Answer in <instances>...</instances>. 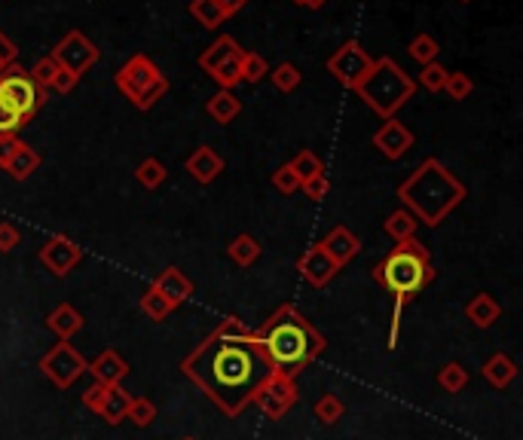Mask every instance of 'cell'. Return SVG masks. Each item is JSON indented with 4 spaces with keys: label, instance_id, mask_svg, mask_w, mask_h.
<instances>
[{
    "label": "cell",
    "instance_id": "c3c4849f",
    "mask_svg": "<svg viewBox=\"0 0 523 440\" xmlns=\"http://www.w3.org/2000/svg\"><path fill=\"white\" fill-rule=\"evenodd\" d=\"M104 392H108V389H104V385H99V382L89 385V389L83 392V403H86V407H89L92 413H99V410H101V401H104Z\"/></svg>",
    "mask_w": 523,
    "mask_h": 440
},
{
    "label": "cell",
    "instance_id": "8d00e7d4",
    "mask_svg": "<svg viewBox=\"0 0 523 440\" xmlns=\"http://www.w3.org/2000/svg\"><path fill=\"white\" fill-rule=\"evenodd\" d=\"M58 70H62V65H58L56 58H52V56H43V58L37 61V65H34V70H31L28 77L34 80V86H37V89L47 92L49 86H52V80H56Z\"/></svg>",
    "mask_w": 523,
    "mask_h": 440
},
{
    "label": "cell",
    "instance_id": "603a6c76",
    "mask_svg": "<svg viewBox=\"0 0 523 440\" xmlns=\"http://www.w3.org/2000/svg\"><path fill=\"white\" fill-rule=\"evenodd\" d=\"M242 52H246V49H239V43L233 40V37H217L212 47H208L203 56H199V68H203L205 74H212L214 68H221L224 61L242 56Z\"/></svg>",
    "mask_w": 523,
    "mask_h": 440
},
{
    "label": "cell",
    "instance_id": "ab89813d",
    "mask_svg": "<svg viewBox=\"0 0 523 440\" xmlns=\"http://www.w3.org/2000/svg\"><path fill=\"white\" fill-rule=\"evenodd\" d=\"M475 83L468 74H462V70H456V74H447V83H444V92L450 95L453 101H465L468 95H472Z\"/></svg>",
    "mask_w": 523,
    "mask_h": 440
},
{
    "label": "cell",
    "instance_id": "83f0119b",
    "mask_svg": "<svg viewBox=\"0 0 523 440\" xmlns=\"http://www.w3.org/2000/svg\"><path fill=\"white\" fill-rule=\"evenodd\" d=\"M190 16H194L199 25H205V28H221L226 22L217 0H194V4H190Z\"/></svg>",
    "mask_w": 523,
    "mask_h": 440
},
{
    "label": "cell",
    "instance_id": "d4e9b609",
    "mask_svg": "<svg viewBox=\"0 0 523 440\" xmlns=\"http://www.w3.org/2000/svg\"><path fill=\"white\" fill-rule=\"evenodd\" d=\"M37 169H40V153L34 151V147H28V144H19V147H16V153H13V160L6 162L4 172H10L13 181H25V178H31V174L37 172Z\"/></svg>",
    "mask_w": 523,
    "mask_h": 440
},
{
    "label": "cell",
    "instance_id": "f5cc1de1",
    "mask_svg": "<svg viewBox=\"0 0 523 440\" xmlns=\"http://www.w3.org/2000/svg\"><path fill=\"white\" fill-rule=\"evenodd\" d=\"M294 4H300V6H303V0H294Z\"/></svg>",
    "mask_w": 523,
    "mask_h": 440
},
{
    "label": "cell",
    "instance_id": "30bf717a",
    "mask_svg": "<svg viewBox=\"0 0 523 440\" xmlns=\"http://www.w3.org/2000/svg\"><path fill=\"white\" fill-rule=\"evenodd\" d=\"M49 56L56 58L68 74H74L77 80H80L86 70L99 61V47H95L83 31H68L65 37L56 43V49H52Z\"/></svg>",
    "mask_w": 523,
    "mask_h": 440
},
{
    "label": "cell",
    "instance_id": "cb8c5ba5",
    "mask_svg": "<svg viewBox=\"0 0 523 440\" xmlns=\"http://www.w3.org/2000/svg\"><path fill=\"white\" fill-rule=\"evenodd\" d=\"M514 376H518V364H514L508 355H502V351L484 364V380L490 382L493 389H508L514 382Z\"/></svg>",
    "mask_w": 523,
    "mask_h": 440
},
{
    "label": "cell",
    "instance_id": "ffe728a7",
    "mask_svg": "<svg viewBox=\"0 0 523 440\" xmlns=\"http://www.w3.org/2000/svg\"><path fill=\"white\" fill-rule=\"evenodd\" d=\"M465 319L472 321L475 328L486 330L502 319V306L496 303L490 294H477L475 300H468V306H465Z\"/></svg>",
    "mask_w": 523,
    "mask_h": 440
},
{
    "label": "cell",
    "instance_id": "ac0fdd59",
    "mask_svg": "<svg viewBox=\"0 0 523 440\" xmlns=\"http://www.w3.org/2000/svg\"><path fill=\"white\" fill-rule=\"evenodd\" d=\"M187 172L196 183H212L217 174L224 172V160H221V153H217L214 147L203 144V147H196V151L190 153Z\"/></svg>",
    "mask_w": 523,
    "mask_h": 440
},
{
    "label": "cell",
    "instance_id": "5bb4252c",
    "mask_svg": "<svg viewBox=\"0 0 523 440\" xmlns=\"http://www.w3.org/2000/svg\"><path fill=\"white\" fill-rule=\"evenodd\" d=\"M298 269L312 288H325L328 281H334V276L340 272V267L330 260V254L321 248V245H312V248L303 254V257L298 260Z\"/></svg>",
    "mask_w": 523,
    "mask_h": 440
},
{
    "label": "cell",
    "instance_id": "e0dca14e",
    "mask_svg": "<svg viewBox=\"0 0 523 440\" xmlns=\"http://www.w3.org/2000/svg\"><path fill=\"white\" fill-rule=\"evenodd\" d=\"M153 288L160 290V294H162L165 300H169L172 306L187 303V300H190V294H194V281H190V278H187L184 272H181L178 267L162 269L160 276H156Z\"/></svg>",
    "mask_w": 523,
    "mask_h": 440
},
{
    "label": "cell",
    "instance_id": "db71d44e",
    "mask_svg": "<svg viewBox=\"0 0 523 440\" xmlns=\"http://www.w3.org/2000/svg\"><path fill=\"white\" fill-rule=\"evenodd\" d=\"M184 440H196V437H184Z\"/></svg>",
    "mask_w": 523,
    "mask_h": 440
},
{
    "label": "cell",
    "instance_id": "7a4b0ae2",
    "mask_svg": "<svg viewBox=\"0 0 523 440\" xmlns=\"http://www.w3.org/2000/svg\"><path fill=\"white\" fill-rule=\"evenodd\" d=\"M255 333L267 351L269 364H273V373H282L288 380L307 371L325 349V337L303 319L294 303L278 306L273 319H267L264 328Z\"/></svg>",
    "mask_w": 523,
    "mask_h": 440
},
{
    "label": "cell",
    "instance_id": "f907efd6",
    "mask_svg": "<svg viewBox=\"0 0 523 440\" xmlns=\"http://www.w3.org/2000/svg\"><path fill=\"white\" fill-rule=\"evenodd\" d=\"M246 4H248V0H217V6H221V10H224L226 19H230V16H236V13L246 10Z\"/></svg>",
    "mask_w": 523,
    "mask_h": 440
},
{
    "label": "cell",
    "instance_id": "4dcf8cb0",
    "mask_svg": "<svg viewBox=\"0 0 523 440\" xmlns=\"http://www.w3.org/2000/svg\"><path fill=\"white\" fill-rule=\"evenodd\" d=\"M465 382H468V373H465V367H462L459 361H450V364H444L438 371V385L444 392L459 394L462 389H465Z\"/></svg>",
    "mask_w": 523,
    "mask_h": 440
},
{
    "label": "cell",
    "instance_id": "6da1fadb",
    "mask_svg": "<svg viewBox=\"0 0 523 440\" xmlns=\"http://www.w3.org/2000/svg\"><path fill=\"white\" fill-rule=\"evenodd\" d=\"M181 373L194 385H199L205 398H212L221 413L233 419L255 401L257 385L273 373V364H269L264 346L257 342L255 330L239 340L208 333L181 361Z\"/></svg>",
    "mask_w": 523,
    "mask_h": 440
},
{
    "label": "cell",
    "instance_id": "d590c367",
    "mask_svg": "<svg viewBox=\"0 0 523 440\" xmlns=\"http://www.w3.org/2000/svg\"><path fill=\"white\" fill-rule=\"evenodd\" d=\"M343 413H346V407H343V401H340L337 394L328 392V394H321V398L316 401V416H319L321 425H337Z\"/></svg>",
    "mask_w": 523,
    "mask_h": 440
},
{
    "label": "cell",
    "instance_id": "2e32d148",
    "mask_svg": "<svg viewBox=\"0 0 523 440\" xmlns=\"http://www.w3.org/2000/svg\"><path fill=\"white\" fill-rule=\"evenodd\" d=\"M321 248H325L330 254V260L343 269L346 263H352L355 254L361 251V239L352 230H346V226H334V230L328 233V239L321 242Z\"/></svg>",
    "mask_w": 523,
    "mask_h": 440
},
{
    "label": "cell",
    "instance_id": "60d3db41",
    "mask_svg": "<svg viewBox=\"0 0 523 440\" xmlns=\"http://www.w3.org/2000/svg\"><path fill=\"white\" fill-rule=\"evenodd\" d=\"M447 68H441L438 61H432V65H423V74H420V86L429 92H444V83H447Z\"/></svg>",
    "mask_w": 523,
    "mask_h": 440
},
{
    "label": "cell",
    "instance_id": "9a60e30c",
    "mask_svg": "<svg viewBox=\"0 0 523 440\" xmlns=\"http://www.w3.org/2000/svg\"><path fill=\"white\" fill-rule=\"evenodd\" d=\"M92 376H95V382L104 385V389H110V385H120L126 380V373H129V364L123 361V355H120L117 349H104L99 358L92 361L89 367H86Z\"/></svg>",
    "mask_w": 523,
    "mask_h": 440
},
{
    "label": "cell",
    "instance_id": "52a82bcc",
    "mask_svg": "<svg viewBox=\"0 0 523 440\" xmlns=\"http://www.w3.org/2000/svg\"><path fill=\"white\" fill-rule=\"evenodd\" d=\"M0 95H4V99L10 101L16 110H19V117L25 122H28L34 113L43 108V101H47V92L37 89L31 77L25 74L22 68H16V65L0 70Z\"/></svg>",
    "mask_w": 523,
    "mask_h": 440
},
{
    "label": "cell",
    "instance_id": "44dd1931",
    "mask_svg": "<svg viewBox=\"0 0 523 440\" xmlns=\"http://www.w3.org/2000/svg\"><path fill=\"white\" fill-rule=\"evenodd\" d=\"M205 110H208V117L217 122V126H230V122L242 113V101L230 89H217L212 99H208Z\"/></svg>",
    "mask_w": 523,
    "mask_h": 440
},
{
    "label": "cell",
    "instance_id": "bcb514c9",
    "mask_svg": "<svg viewBox=\"0 0 523 440\" xmlns=\"http://www.w3.org/2000/svg\"><path fill=\"white\" fill-rule=\"evenodd\" d=\"M19 242H22V233L16 230L10 220H4V224H0V251L10 254L13 248H19Z\"/></svg>",
    "mask_w": 523,
    "mask_h": 440
},
{
    "label": "cell",
    "instance_id": "11a10c76",
    "mask_svg": "<svg viewBox=\"0 0 523 440\" xmlns=\"http://www.w3.org/2000/svg\"><path fill=\"white\" fill-rule=\"evenodd\" d=\"M462 4H468V0H462Z\"/></svg>",
    "mask_w": 523,
    "mask_h": 440
},
{
    "label": "cell",
    "instance_id": "7402d4cb",
    "mask_svg": "<svg viewBox=\"0 0 523 440\" xmlns=\"http://www.w3.org/2000/svg\"><path fill=\"white\" fill-rule=\"evenodd\" d=\"M129 403H132V394L126 389H120V385H110V389L104 392L99 416L108 422V425H120V422L129 416Z\"/></svg>",
    "mask_w": 523,
    "mask_h": 440
},
{
    "label": "cell",
    "instance_id": "277c9868",
    "mask_svg": "<svg viewBox=\"0 0 523 440\" xmlns=\"http://www.w3.org/2000/svg\"><path fill=\"white\" fill-rule=\"evenodd\" d=\"M429 248L413 239L398 242L395 248L389 251V257L373 267V281H380L389 294H395L398 300H411L425 285L434 281V269L429 263Z\"/></svg>",
    "mask_w": 523,
    "mask_h": 440
},
{
    "label": "cell",
    "instance_id": "ee69618b",
    "mask_svg": "<svg viewBox=\"0 0 523 440\" xmlns=\"http://www.w3.org/2000/svg\"><path fill=\"white\" fill-rule=\"evenodd\" d=\"M212 333H217V337H226V340H239V337H248L251 328L239 319V315H226V319L217 324Z\"/></svg>",
    "mask_w": 523,
    "mask_h": 440
},
{
    "label": "cell",
    "instance_id": "f546056e",
    "mask_svg": "<svg viewBox=\"0 0 523 440\" xmlns=\"http://www.w3.org/2000/svg\"><path fill=\"white\" fill-rule=\"evenodd\" d=\"M135 178H138V183H141V187L156 190V187H160V183H165V178H169V172H165V165H162L160 160H156V156H147V160L135 169Z\"/></svg>",
    "mask_w": 523,
    "mask_h": 440
},
{
    "label": "cell",
    "instance_id": "816d5d0a",
    "mask_svg": "<svg viewBox=\"0 0 523 440\" xmlns=\"http://www.w3.org/2000/svg\"><path fill=\"white\" fill-rule=\"evenodd\" d=\"M325 4H328V0H303V6H309V10H321Z\"/></svg>",
    "mask_w": 523,
    "mask_h": 440
},
{
    "label": "cell",
    "instance_id": "9c48e42d",
    "mask_svg": "<svg viewBox=\"0 0 523 440\" xmlns=\"http://www.w3.org/2000/svg\"><path fill=\"white\" fill-rule=\"evenodd\" d=\"M328 70L337 77V83H343L346 89L355 92L361 86L364 77H368L371 70H373V58L368 56V52H364L361 43L349 40V43H343V47L334 52V56L328 58Z\"/></svg>",
    "mask_w": 523,
    "mask_h": 440
},
{
    "label": "cell",
    "instance_id": "484cf974",
    "mask_svg": "<svg viewBox=\"0 0 523 440\" xmlns=\"http://www.w3.org/2000/svg\"><path fill=\"white\" fill-rule=\"evenodd\" d=\"M260 251H264V248H260V242L255 239V236H246V233L236 236V239L226 245V254H230V260L236 263V267H242V269L251 267V263L260 257Z\"/></svg>",
    "mask_w": 523,
    "mask_h": 440
},
{
    "label": "cell",
    "instance_id": "4fadbf2b",
    "mask_svg": "<svg viewBox=\"0 0 523 440\" xmlns=\"http://www.w3.org/2000/svg\"><path fill=\"white\" fill-rule=\"evenodd\" d=\"M373 147H377L386 160H401V156L413 147V131L407 129L404 122H398L395 117H392L377 129V135H373Z\"/></svg>",
    "mask_w": 523,
    "mask_h": 440
},
{
    "label": "cell",
    "instance_id": "b9f144b4",
    "mask_svg": "<svg viewBox=\"0 0 523 440\" xmlns=\"http://www.w3.org/2000/svg\"><path fill=\"white\" fill-rule=\"evenodd\" d=\"M25 126V120L19 117V110L0 95V135H16Z\"/></svg>",
    "mask_w": 523,
    "mask_h": 440
},
{
    "label": "cell",
    "instance_id": "d6a6232c",
    "mask_svg": "<svg viewBox=\"0 0 523 440\" xmlns=\"http://www.w3.org/2000/svg\"><path fill=\"white\" fill-rule=\"evenodd\" d=\"M269 80H273V86L278 92H294L303 80V74L298 70V65H291V61H282L278 68L269 70Z\"/></svg>",
    "mask_w": 523,
    "mask_h": 440
},
{
    "label": "cell",
    "instance_id": "1f68e13d",
    "mask_svg": "<svg viewBox=\"0 0 523 440\" xmlns=\"http://www.w3.org/2000/svg\"><path fill=\"white\" fill-rule=\"evenodd\" d=\"M239 68H242V83H260L264 77H269V65H267V58L264 56H257V52H242V61H239Z\"/></svg>",
    "mask_w": 523,
    "mask_h": 440
},
{
    "label": "cell",
    "instance_id": "f1b7e54d",
    "mask_svg": "<svg viewBox=\"0 0 523 440\" xmlns=\"http://www.w3.org/2000/svg\"><path fill=\"white\" fill-rule=\"evenodd\" d=\"M407 52H411V58L416 61V65H432V61H438L441 47L432 34H416V37L411 40V47H407Z\"/></svg>",
    "mask_w": 523,
    "mask_h": 440
},
{
    "label": "cell",
    "instance_id": "4316f807",
    "mask_svg": "<svg viewBox=\"0 0 523 440\" xmlns=\"http://www.w3.org/2000/svg\"><path fill=\"white\" fill-rule=\"evenodd\" d=\"M416 230H420V220H416L407 208H398L392 211L389 220H386V233L392 236L395 242H404V239H413Z\"/></svg>",
    "mask_w": 523,
    "mask_h": 440
},
{
    "label": "cell",
    "instance_id": "7c38bea8",
    "mask_svg": "<svg viewBox=\"0 0 523 440\" xmlns=\"http://www.w3.org/2000/svg\"><path fill=\"white\" fill-rule=\"evenodd\" d=\"M40 260H43V267L52 272V276L62 278L83 260V251L77 248L68 236H52V239L40 248Z\"/></svg>",
    "mask_w": 523,
    "mask_h": 440
},
{
    "label": "cell",
    "instance_id": "8fae6325",
    "mask_svg": "<svg viewBox=\"0 0 523 440\" xmlns=\"http://www.w3.org/2000/svg\"><path fill=\"white\" fill-rule=\"evenodd\" d=\"M260 410H264V416L269 419H282L288 410L298 403V385H294V380H288V376L282 373H269L264 382L257 385L255 392V401Z\"/></svg>",
    "mask_w": 523,
    "mask_h": 440
},
{
    "label": "cell",
    "instance_id": "3957f363",
    "mask_svg": "<svg viewBox=\"0 0 523 440\" xmlns=\"http://www.w3.org/2000/svg\"><path fill=\"white\" fill-rule=\"evenodd\" d=\"M398 196L416 220H423L425 226H438L465 199V183L441 160H425L411 178L401 183Z\"/></svg>",
    "mask_w": 523,
    "mask_h": 440
},
{
    "label": "cell",
    "instance_id": "f6af8a7d",
    "mask_svg": "<svg viewBox=\"0 0 523 440\" xmlns=\"http://www.w3.org/2000/svg\"><path fill=\"white\" fill-rule=\"evenodd\" d=\"M300 190L307 193L312 202H321L330 193V181H328V174L321 172V174H316V178H309L307 183H300Z\"/></svg>",
    "mask_w": 523,
    "mask_h": 440
},
{
    "label": "cell",
    "instance_id": "836d02e7",
    "mask_svg": "<svg viewBox=\"0 0 523 440\" xmlns=\"http://www.w3.org/2000/svg\"><path fill=\"white\" fill-rule=\"evenodd\" d=\"M172 309L174 306L165 300V297L160 294L156 288H151L147 294L141 297V312L147 315V319H153V321H165L172 315Z\"/></svg>",
    "mask_w": 523,
    "mask_h": 440
},
{
    "label": "cell",
    "instance_id": "e575fe53",
    "mask_svg": "<svg viewBox=\"0 0 523 440\" xmlns=\"http://www.w3.org/2000/svg\"><path fill=\"white\" fill-rule=\"evenodd\" d=\"M288 165L294 169V174L300 178V183H307L309 178H316V174L325 172V165H321V160L312 151H300Z\"/></svg>",
    "mask_w": 523,
    "mask_h": 440
},
{
    "label": "cell",
    "instance_id": "5b68a950",
    "mask_svg": "<svg viewBox=\"0 0 523 440\" xmlns=\"http://www.w3.org/2000/svg\"><path fill=\"white\" fill-rule=\"evenodd\" d=\"M359 99L368 104L373 113H380L382 120H392L395 113L413 99L416 83L411 80V74H404L389 56L373 61V70L361 80Z\"/></svg>",
    "mask_w": 523,
    "mask_h": 440
},
{
    "label": "cell",
    "instance_id": "8992f818",
    "mask_svg": "<svg viewBox=\"0 0 523 440\" xmlns=\"http://www.w3.org/2000/svg\"><path fill=\"white\" fill-rule=\"evenodd\" d=\"M117 89L135 104L138 110H151L169 92V80L147 56H132L117 70Z\"/></svg>",
    "mask_w": 523,
    "mask_h": 440
},
{
    "label": "cell",
    "instance_id": "7dc6e473",
    "mask_svg": "<svg viewBox=\"0 0 523 440\" xmlns=\"http://www.w3.org/2000/svg\"><path fill=\"white\" fill-rule=\"evenodd\" d=\"M22 141L16 138V135H0V169H6V162L13 160V153H16V147H19Z\"/></svg>",
    "mask_w": 523,
    "mask_h": 440
},
{
    "label": "cell",
    "instance_id": "74e56055",
    "mask_svg": "<svg viewBox=\"0 0 523 440\" xmlns=\"http://www.w3.org/2000/svg\"><path fill=\"white\" fill-rule=\"evenodd\" d=\"M239 61H242V56L230 58V61H224L221 68H214V70H212L214 83L221 86V89H230V92H233V86H239V83H242V68H239Z\"/></svg>",
    "mask_w": 523,
    "mask_h": 440
},
{
    "label": "cell",
    "instance_id": "7bdbcfd3",
    "mask_svg": "<svg viewBox=\"0 0 523 440\" xmlns=\"http://www.w3.org/2000/svg\"><path fill=\"white\" fill-rule=\"evenodd\" d=\"M273 187L278 190V193H285V196H291V193H298L300 190V178L294 174V169L291 165H278V169L273 172Z\"/></svg>",
    "mask_w": 523,
    "mask_h": 440
},
{
    "label": "cell",
    "instance_id": "d6986e66",
    "mask_svg": "<svg viewBox=\"0 0 523 440\" xmlns=\"http://www.w3.org/2000/svg\"><path fill=\"white\" fill-rule=\"evenodd\" d=\"M83 315L74 309L71 303H62V306H56V309L49 312V319H47V328L56 333L58 340H71L74 333H80L83 330Z\"/></svg>",
    "mask_w": 523,
    "mask_h": 440
},
{
    "label": "cell",
    "instance_id": "ba28073f",
    "mask_svg": "<svg viewBox=\"0 0 523 440\" xmlns=\"http://www.w3.org/2000/svg\"><path fill=\"white\" fill-rule=\"evenodd\" d=\"M86 367H89V361H86L68 340H62L58 346H52L47 355L40 358L43 376H47L52 385H58V389H71V385L86 373Z\"/></svg>",
    "mask_w": 523,
    "mask_h": 440
},
{
    "label": "cell",
    "instance_id": "681fc988",
    "mask_svg": "<svg viewBox=\"0 0 523 440\" xmlns=\"http://www.w3.org/2000/svg\"><path fill=\"white\" fill-rule=\"evenodd\" d=\"M74 86H77V77H74V74H68V70L62 68V70H58V74H56V80H52L49 89H52V92H58V95H65V92H71Z\"/></svg>",
    "mask_w": 523,
    "mask_h": 440
},
{
    "label": "cell",
    "instance_id": "f35d334b",
    "mask_svg": "<svg viewBox=\"0 0 523 440\" xmlns=\"http://www.w3.org/2000/svg\"><path fill=\"white\" fill-rule=\"evenodd\" d=\"M126 419H132V425H138V428H147L156 419V403L151 398H132Z\"/></svg>",
    "mask_w": 523,
    "mask_h": 440
}]
</instances>
